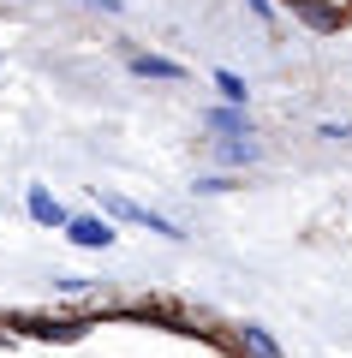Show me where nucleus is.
<instances>
[{
  "instance_id": "39448f33",
  "label": "nucleus",
  "mask_w": 352,
  "mask_h": 358,
  "mask_svg": "<svg viewBox=\"0 0 352 358\" xmlns=\"http://www.w3.org/2000/svg\"><path fill=\"white\" fill-rule=\"evenodd\" d=\"M203 131H215V138H257L251 114H245L239 102H221V108H209V114H203Z\"/></svg>"
},
{
  "instance_id": "6e6552de",
  "label": "nucleus",
  "mask_w": 352,
  "mask_h": 358,
  "mask_svg": "<svg viewBox=\"0 0 352 358\" xmlns=\"http://www.w3.org/2000/svg\"><path fill=\"white\" fill-rule=\"evenodd\" d=\"M257 155H263L257 138H221V143H215V162H221V167H251Z\"/></svg>"
},
{
  "instance_id": "f257e3e1",
  "label": "nucleus",
  "mask_w": 352,
  "mask_h": 358,
  "mask_svg": "<svg viewBox=\"0 0 352 358\" xmlns=\"http://www.w3.org/2000/svg\"><path fill=\"white\" fill-rule=\"evenodd\" d=\"M96 197H101V215L126 221V227H143V233H155V239H185V227H179L174 215H162V209H150V203H132V197H120V192H96Z\"/></svg>"
},
{
  "instance_id": "ddd939ff",
  "label": "nucleus",
  "mask_w": 352,
  "mask_h": 358,
  "mask_svg": "<svg viewBox=\"0 0 352 358\" xmlns=\"http://www.w3.org/2000/svg\"><path fill=\"white\" fill-rule=\"evenodd\" d=\"M78 6H96V13H120V0H78Z\"/></svg>"
},
{
  "instance_id": "423d86ee",
  "label": "nucleus",
  "mask_w": 352,
  "mask_h": 358,
  "mask_svg": "<svg viewBox=\"0 0 352 358\" xmlns=\"http://www.w3.org/2000/svg\"><path fill=\"white\" fill-rule=\"evenodd\" d=\"M239 358H287V352H281V341L263 329V322H245L239 329Z\"/></svg>"
},
{
  "instance_id": "0eeeda50",
  "label": "nucleus",
  "mask_w": 352,
  "mask_h": 358,
  "mask_svg": "<svg viewBox=\"0 0 352 358\" xmlns=\"http://www.w3.org/2000/svg\"><path fill=\"white\" fill-rule=\"evenodd\" d=\"M287 6H293L311 30H340V24H346V13H340V6H323V0H287Z\"/></svg>"
},
{
  "instance_id": "20e7f679",
  "label": "nucleus",
  "mask_w": 352,
  "mask_h": 358,
  "mask_svg": "<svg viewBox=\"0 0 352 358\" xmlns=\"http://www.w3.org/2000/svg\"><path fill=\"white\" fill-rule=\"evenodd\" d=\"M24 215L36 221V227H54V233H66V221H72V209H66L60 197L48 192V185H24Z\"/></svg>"
},
{
  "instance_id": "f8f14e48",
  "label": "nucleus",
  "mask_w": 352,
  "mask_h": 358,
  "mask_svg": "<svg viewBox=\"0 0 352 358\" xmlns=\"http://www.w3.org/2000/svg\"><path fill=\"white\" fill-rule=\"evenodd\" d=\"M245 6H251V13L263 18V24H275V0H245Z\"/></svg>"
},
{
  "instance_id": "9d476101",
  "label": "nucleus",
  "mask_w": 352,
  "mask_h": 358,
  "mask_svg": "<svg viewBox=\"0 0 352 358\" xmlns=\"http://www.w3.org/2000/svg\"><path fill=\"white\" fill-rule=\"evenodd\" d=\"M215 90H221V102H251V84H245L239 72H233V66H215Z\"/></svg>"
},
{
  "instance_id": "f03ea898",
  "label": "nucleus",
  "mask_w": 352,
  "mask_h": 358,
  "mask_svg": "<svg viewBox=\"0 0 352 358\" xmlns=\"http://www.w3.org/2000/svg\"><path fill=\"white\" fill-rule=\"evenodd\" d=\"M66 245H78V251H113L120 245V233H113V215H101V209H84V215L66 221Z\"/></svg>"
},
{
  "instance_id": "9b49d317",
  "label": "nucleus",
  "mask_w": 352,
  "mask_h": 358,
  "mask_svg": "<svg viewBox=\"0 0 352 358\" xmlns=\"http://www.w3.org/2000/svg\"><path fill=\"white\" fill-rule=\"evenodd\" d=\"M316 138H328V143H340V138H352V126H346V120H340V126H335V120H323V126H316Z\"/></svg>"
},
{
  "instance_id": "7ed1b4c3",
  "label": "nucleus",
  "mask_w": 352,
  "mask_h": 358,
  "mask_svg": "<svg viewBox=\"0 0 352 358\" xmlns=\"http://www.w3.org/2000/svg\"><path fill=\"white\" fill-rule=\"evenodd\" d=\"M126 72L143 78V84H185V78H191L179 60H167V54H143V48L126 54Z\"/></svg>"
},
{
  "instance_id": "1a4fd4ad",
  "label": "nucleus",
  "mask_w": 352,
  "mask_h": 358,
  "mask_svg": "<svg viewBox=\"0 0 352 358\" xmlns=\"http://www.w3.org/2000/svg\"><path fill=\"white\" fill-rule=\"evenodd\" d=\"M245 179L233 173V167H221V173H197L191 179V197H221V192H239Z\"/></svg>"
}]
</instances>
